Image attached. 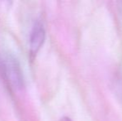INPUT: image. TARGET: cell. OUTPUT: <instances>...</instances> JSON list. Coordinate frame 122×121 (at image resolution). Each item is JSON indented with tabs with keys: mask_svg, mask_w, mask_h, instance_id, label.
<instances>
[{
	"mask_svg": "<svg viewBox=\"0 0 122 121\" xmlns=\"http://www.w3.org/2000/svg\"><path fill=\"white\" fill-rule=\"evenodd\" d=\"M46 38V30L40 20L36 21L31 30L29 36V52L31 57H34L40 51Z\"/></svg>",
	"mask_w": 122,
	"mask_h": 121,
	"instance_id": "7a4b0ae2",
	"label": "cell"
},
{
	"mask_svg": "<svg viewBox=\"0 0 122 121\" xmlns=\"http://www.w3.org/2000/svg\"><path fill=\"white\" fill-rule=\"evenodd\" d=\"M120 8H121V13H122V2L121 3V6H120Z\"/></svg>",
	"mask_w": 122,
	"mask_h": 121,
	"instance_id": "277c9868",
	"label": "cell"
},
{
	"mask_svg": "<svg viewBox=\"0 0 122 121\" xmlns=\"http://www.w3.org/2000/svg\"><path fill=\"white\" fill-rule=\"evenodd\" d=\"M0 68L4 78L12 88L21 90L24 86V77L18 59L12 53H7L0 59Z\"/></svg>",
	"mask_w": 122,
	"mask_h": 121,
	"instance_id": "6da1fadb",
	"label": "cell"
},
{
	"mask_svg": "<svg viewBox=\"0 0 122 121\" xmlns=\"http://www.w3.org/2000/svg\"><path fill=\"white\" fill-rule=\"evenodd\" d=\"M59 121H71V119L68 118V117H62L59 120Z\"/></svg>",
	"mask_w": 122,
	"mask_h": 121,
	"instance_id": "3957f363",
	"label": "cell"
}]
</instances>
